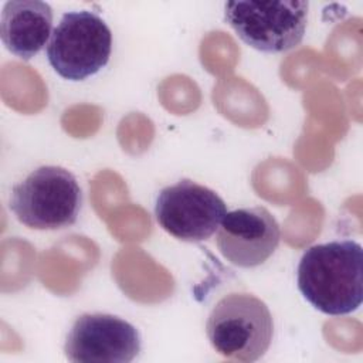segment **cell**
<instances>
[{"label":"cell","instance_id":"1","mask_svg":"<svg viewBox=\"0 0 363 363\" xmlns=\"http://www.w3.org/2000/svg\"><path fill=\"white\" fill-rule=\"evenodd\" d=\"M298 288L326 315H347L363 301V250L353 240L309 247L298 264Z\"/></svg>","mask_w":363,"mask_h":363},{"label":"cell","instance_id":"2","mask_svg":"<svg viewBox=\"0 0 363 363\" xmlns=\"http://www.w3.org/2000/svg\"><path fill=\"white\" fill-rule=\"evenodd\" d=\"M206 333L218 354L250 363L261 359L268 350L274 320L264 301L252 294L233 292L213 306Z\"/></svg>","mask_w":363,"mask_h":363},{"label":"cell","instance_id":"3","mask_svg":"<svg viewBox=\"0 0 363 363\" xmlns=\"http://www.w3.org/2000/svg\"><path fill=\"white\" fill-rule=\"evenodd\" d=\"M82 191L75 176L60 166L33 170L11 190L10 208L33 230H60L72 225L79 214Z\"/></svg>","mask_w":363,"mask_h":363},{"label":"cell","instance_id":"4","mask_svg":"<svg viewBox=\"0 0 363 363\" xmlns=\"http://www.w3.org/2000/svg\"><path fill=\"white\" fill-rule=\"evenodd\" d=\"M305 0L252 1L224 4V16L237 35L250 47L269 54L284 52L301 44L308 24Z\"/></svg>","mask_w":363,"mask_h":363},{"label":"cell","instance_id":"5","mask_svg":"<svg viewBox=\"0 0 363 363\" xmlns=\"http://www.w3.org/2000/svg\"><path fill=\"white\" fill-rule=\"evenodd\" d=\"M111 51V28L98 14L88 10L65 13L45 48L50 65L69 81L95 75L108 64Z\"/></svg>","mask_w":363,"mask_h":363},{"label":"cell","instance_id":"6","mask_svg":"<svg viewBox=\"0 0 363 363\" xmlns=\"http://www.w3.org/2000/svg\"><path fill=\"white\" fill-rule=\"evenodd\" d=\"M225 214L227 206L214 190L189 179L162 189L155 204L159 225L187 242L210 238Z\"/></svg>","mask_w":363,"mask_h":363},{"label":"cell","instance_id":"7","mask_svg":"<svg viewBox=\"0 0 363 363\" xmlns=\"http://www.w3.org/2000/svg\"><path fill=\"white\" fill-rule=\"evenodd\" d=\"M140 347V335L132 323L108 313H84L69 329L64 352L77 363H129Z\"/></svg>","mask_w":363,"mask_h":363},{"label":"cell","instance_id":"8","mask_svg":"<svg viewBox=\"0 0 363 363\" xmlns=\"http://www.w3.org/2000/svg\"><path fill=\"white\" fill-rule=\"evenodd\" d=\"M279 240V224L265 207L227 211L217 233L221 255L240 268L264 264L275 252Z\"/></svg>","mask_w":363,"mask_h":363},{"label":"cell","instance_id":"9","mask_svg":"<svg viewBox=\"0 0 363 363\" xmlns=\"http://www.w3.org/2000/svg\"><path fill=\"white\" fill-rule=\"evenodd\" d=\"M52 34V9L40 0H10L0 18V37L4 47L21 60L37 55Z\"/></svg>","mask_w":363,"mask_h":363}]
</instances>
